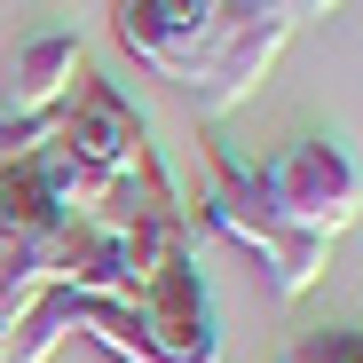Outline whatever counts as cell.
I'll return each mask as SVG.
<instances>
[{"label":"cell","instance_id":"6da1fadb","mask_svg":"<svg viewBox=\"0 0 363 363\" xmlns=\"http://www.w3.org/2000/svg\"><path fill=\"white\" fill-rule=\"evenodd\" d=\"M245 182H253V198L284 229H308V237H324V245L363 213V158L340 135H292L284 150L253 158Z\"/></svg>","mask_w":363,"mask_h":363},{"label":"cell","instance_id":"7a4b0ae2","mask_svg":"<svg viewBox=\"0 0 363 363\" xmlns=\"http://www.w3.org/2000/svg\"><path fill=\"white\" fill-rule=\"evenodd\" d=\"M206 221H221L237 245H253L261 253V269H269V284H277V300H300L316 277H324V261H332V245L324 237H308V229H284L261 198H253V182H245V158H221L213 166V182H206Z\"/></svg>","mask_w":363,"mask_h":363},{"label":"cell","instance_id":"3957f363","mask_svg":"<svg viewBox=\"0 0 363 363\" xmlns=\"http://www.w3.org/2000/svg\"><path fill=\"white\" fill-rule=\"evenodd\" d=\"M292 40V16L269 9V0H221V16H213V48H206V72H198V111H237L277 64V48Z\"/></svg>","mask_w":363,"mask_h":363},{"label":"cell","instance_id":"277c9868","mask_svg":"<svg viewBox=\"0 0 363 363\" xmlns=\"http://www.w3.org/2000/svg\"><path fill=\"white\" fill-rule=\"evenodd\" d=\"M55 143H64L72 158L103 166V174H135L150 135H143V111L118 95L111 79H79V95L55 111Z\"/></svg>","mask_w":363,"mask_h":363},{"label":"cell","instance_id":"5b68a950","mask_svg":"<svg viewBox=\"0 0 363 363\" xmlns=\"http://www.w3.org/2000/svg\"><path fill=\"white\" fill-rule=\"evenodd\" d=\"M79 79H87V48H79V32L48 24V32H32V40L16 48L9 111H16V118H55V111L79 95Z\"/></svg>","mask_w":363,"mask_h":363},{"label":"cell","instance_id":"8992f818","mask_svg":"<svg viewBox=\"0 0 363 363\" xmlns=\"http://www.w3.org/2000/svg\"><path fill=\"white\" fill-rule=\"evenodd\" d=\"M284 363H363V324H332V332H300V347Z\"/></svg>","mask_w":363,"mask_h":363},{"label":"cell","instance_id":"52a82bcc","mask_svg":"<svg viewBox=\"0 0 363 363\" xmlns=\"http://www.w3.org/2000/svg\"><path fill=\"white\" fill-rule=\"evenodd\" d=\"M48 135H55V118H16V111H0V166H24Z\"/></svg>","mask_w":363,"mask_h":363},{"label":"cell","instance_id":"ba28073f","mask_svg":"<svg viewBox=\"0 0 363 363\" xmlns=\"http://www.w3.org/2000/svg\"><path fill=\"white\" fill-rule=\"evenodd\" d=\"M324 9H340V0H300V16H324Z\"/></svg>","mask_w":363,"mask_h":363}]
</instances>
